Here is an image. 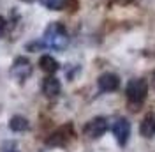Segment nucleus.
I'll return each instance as SVG.
<instances>
[{"instance_id": "10", "label": "nucleus", "mask_w": 155, "mask_h": 152, "mask_svg": "<svg viewBox=\"0 0 155 152\" xmlns=\"http://www.w3.org/2000/svg\"><path fill=\"white\" fill-rule=\"evenodd\" d=\"M9 129L11 131H16V133L25 131V129H28V120H27L25 117L16 115V117H12V119L9 120Z\"/></svg>"}, {"instance_id": "14", "label": "nucleus", "mask_w": 155, "mask_h": 152, "mask_svg": "<svg viewBox=\"0 0 155 152\" xmlns=\"http://www.w3.org/2000/svg\"><path fill=\"white\" fill-rule=\"evenodd\" d=\"M7 152H18V150H14V149H11V150H7Z\"/></svg>"}, {"instance_id": "12", "label": "nucleus", "mask_w": 155, "mask_h": 152, "mask_svg": "<svg viewBox=\"0 0 155 152\" xmlns=\"http://www.w3.org/2000/svg\"><path fill=\"white\" fill-rule=\"evenodd\" d=\"M46 9H51V11H62L65 7L67 0H39Z\"/></svg>"}, {"instance_id": "3", "label": "nucleus", "mask_w": 155, "mask_h": 152, "mask_svg": "<svg viewBox=\"0 0 155 152\" xmlns=\"http://www.w3.org/2000/svg\"><path fill=\"white\" fill-rule=\"evenodd\" d=\"M106 131H107V120L104 117H95L90 122H87V126H85V134H87L90 140L101 138Z\"/></svg>"}, {"instance_id": "2", "label": "nucleus", "mask_w": 155, "mask_h": 152, "mask_svg": "<svg viewBox=\"0 0 155 152\" xmlns=\"http://www.w3.org/2000/svg\"><path fill=\"white\" fill-rule=\"evenodd\" d=\"M146 94H148V83L146 80L143 78H134L127 83L125 88V95H127V101L134 106H139L141 103H145Z\"/></svg>"}, {"instance_id": "11", "label": "nucleus", "mask_w": 155, "mask_h": 152, "mask_svg": "<svg viewBox=\"0 0 155 152\" xmlns=\"http://www.w3.org/2000/svg\"><path fill=\"white\" fill-rule=\"evenodd\" d=\"M67 129L69 127H64V129H60V131H57V133H53L51 134V138L48 140V143L49 145H64V143L69 140Z\"/></svg>"}, {"instance_id": "15", "label": "nucleus", "mask_w": 155, "mask_h": 152, "mask_svg": "<svg viewBox=\"0 0 155 152\" xmlns=\"http://www.w3.org/2000/svg\"><path fill=\"white\" fill-rule=\"evenodd\" d=\"M153 87H155V78H153Z\"/></svg>"}, {"instance_id": "13", "label": "nucleus", "mask_w": 155, "mask_h": 152, "mask_svg": "<svg viewBox=\"0 0 155 152\" xmlns=\"http://www.w3.org/2000/svg\"><path fill=\"white\" fill-rule=\"evenodd\" d=\"M5 27H7V23H5V19H4L2 16H0V36L4 34V30H5Z\"/></svg>"}, {"instance_id": "5", "label": "nucleus", "mask_w": 155, "mask_h": 152, "mask_svg": "<svg viewBox=\"0 0 155 152\" xmlns=\"http://www.w3.org/2000/svg\"><path fill=\"white\" fill-rule=\"evenodd\" d=\"M113 136L116 138V142H118V145H125L127 140H129V136H130V124H129V120L127 119H124V117H120V119H116L115 122H113Z\"/></svg>"}, {"instance_id": "9", "label": "nucleus", "mask_w": 155, "mask_h": 152, "mask_svg": "<svg viewBox=\"0 0 155 152\" xmlns=\"http://www.w3.org/2000/svg\"><path fill=\"white\" fill-rule=\"evenodd\" d=\"M39 66H41L42 71H46V73H49V74H53V73L58 69V62L51 57V55H42L41 60H39Z\"/></svg>"}, {"instance_id": "4", "label": "nucleus", "mask_w": 155, "mask_h": 152, "mask_svg": "<svg viewBox=\"0 0 155 152\" xmlns=\"http://www.w3.org/2000/svg\"><path fill=\"white\" fill-rule=\"evenodd\" d=\"M11 74L14 76L18 81H25L32 74V64H30V60L25 57H18L14 60L12 67H11Z\"/></svg>"}, {"instance_id": "1", "label": "nucleus", "mask_w": 155, "mask_h": 152, "mask_svg": "<svg viewBox=\"0 0 155 152\" xmlns=\"http://www.w3.org/2000/svg\"><path fill=\"white\" fill-rule=\"evenodd\" d=\"M42 44L46 48H51V50H64L69 44V36L65 27L58 21L49 23L46 32H44V37H42Z\"/></svg>"}, {"instance_id": "16", "label": "nucleus", "mask_w": 155, "mask_h": 152, "mask_svg": "<svg viewBox=\"0 0 155 152\" xmlns=\"http://www.w3.org/2000/svg\"><path fill=\"white\" fill-rule=\"evenodd\" d=\"M27 2H32V0H27Z\"/></svg>"}, {"instance_id": "8", "label": "nucleus", "mask_w": 155, "mask_h": 152, "mask_svg": "<svg viewBox=\"0 0 155 152\" xmlns=\"http://www.w3.org/2000/svg\"><path fill=\"white\" fill-rule=\"evenodd\" d=\"M60 90H62V85H60V81H58L55 76L44 78V81H42V92L48 95V97H57L60 94Z\"/></svg>"}, {"instance_id": "6", "label": "nucleus", "mask_w": 155, "mask_h": 152, "mask_svg": "<svg viewBox=\"0 0 155 152\" xmlns=\"http://www.w3.org/2000/svg\"><path fill=\"white\" fill-rule=\"evenodd\" d=\"M99 88L102 92H113L120 87V78L115 73H104V74L99 76Z\"/></svg>"}, {"instance_id": "7", "label": "nucleus", "mask_w": 155, "mask_h": 152, "mask_svg": "<svg viewBox=\"0 0 155 152\" xmlns=\"http://www.w3.org/2000/svg\"><path fill=\"white\" fill-rule=\"evenodd\" d=\"M139 133H141V136H145L148 140L155 138V115L153 113H148L143 119V122L139 126Z\"/></svg>"}]
</instances>
